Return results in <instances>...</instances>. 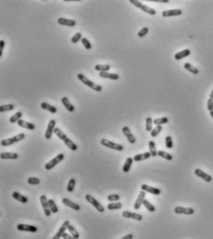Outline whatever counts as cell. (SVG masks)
Instances as JSON below:
<instances>
[{
    "mask_svg": "<svg viewBox=\"0 0 213 239\" xmlns=\"http://www.w3.org/2000/svg\"><path fill=\"white\" fill-rule=\"evenodd\" d=\"M174 212L176 214H185V215H193L195 210L192 208H184V207H175Z\"/></svg>",
    "mask_w": 213,
    "mask_h": 239,
    "instance_id": "8",
    "label": "cell"
},
{
    "mask_svg": "<svg viewBox=\"0 0 213 239\" xmlns=\"http://www.w3.org/2000/svg\"><path fill=\"white\" fill-rule=\"evenodd\" d=\"M184 67L185 70H187L188 72H190L191 73H193V74H197L199 72V70L196 67H194L192 64H190V63H185L184 65Z\"/></svg>",
    "mask_w": 213,
    "mask_h": 239,
    "instance_id": "31",
    "label": "cell"
},
{
    "mask_svg": "<svg viewBox=\"0 0 213 239\" xmlns=\"http://www.w3.org/2000/svg\"><path fill=\"white\" fill-rule=\"evenodd\" d=\"M130 3H132V5H134L135 7L139 8H141V7L143 6V4H142L140 1H138V0H130Z\"/></svg>",
    "mask_w": 213,
    "mask_h": 239,
    "instance_id": "49",
    "label": "cell"
},
{
    "mask_svg": "<svg viewBox=\"0 0 213 239\" xmlns=\"http://www.w3.org/2000/svg\"><path fill=\"white\" fill-rule=\"evenodd\" d=\"M62 203H63V204L66 205L67 207L70 208V209L74 210H81V207H80V205H78V204H76V203L72 202V200H70V199L66 198V197H64L63 199H62Z\"/></svg>",
    "mask_w": 213,
    "mask_h": 239,
    "instance_id": "17",
    "label": "cell"
},
{
    "mask_svg": "<svg viewBox=\"0 0 213 239\" xmlns=\"http://www.w3.org/2000/svg\"><path fill=\"white\" fill-rule=\"evenodd\" d=\"M152 1L157 3H169V0H152Z\"/></svg>",
    "mask_w": 213,
    "mask_h": 239,
    "instance_id": "54",
    "label": "cell"
},
{
    "mask_svg": "<svg viewBox=\"0 0 213 239\" xmlns=\"http://www.w3.org/2000/svg\"><path fill=\"white\" fill-rule=\"evenodd\" d=\"M158 157H161L163 158H165L167 159V160H171L172 159V156L171 154H169L165 151H162V150H160V151H158Z\"/></svg>",
    "mask_w": 213,
    "mask_h": 239,
    "instance_id": "38",
    "label": "cell"
},
{
    "mask_svg": "<svg viewBox=\"0 0 213 239\" xmlns=\"http://www.w3.org/2000/svg\"><path fill=\"white\" fill-rule=\"evenodd\" d=\"M182 11L181 10H164L161 15L164 17V18H167V17H171V16H180L182 15Z\"/></svg>",
    "mask_w": 213,
    "mask_h": 239,
    "instance_id": "18",
    "label": "cell"
},
{
    "mask_svg": "<svg viewBox=\"0 0 213 239\" xmlns=\"http://www.w3.org/2000/svg\"><path fill=\"white\" fill-rule=\"evenodd\" d=\"M61 102H62V104L64 105V107L68 109V111L73 112L74 110H75V108L73 107V105L70 102V100L68 99V97H66V96L62 97V98H61Z\"/></svg>",
    "mask_w": 213,
    "mask_h": 239,
    "instance_id": "21",
    "label": "cell"
},
{
    "mask_svg": "<svg viewBox=\"0 0 213 239\" xmlns=\"http://www.w3.org/2000/svg\"><path fill=\"white\" fill-rule=\"evenodd\" d=\"M81 41H82L83 46L85 47L87 50H89V49H91V48H92V45H91V43L89 42V40H87L86 38L83 37V39L81 40Z\"/></svg>",
    "mask_w": 213,
    "mask_h": 239,
    "instance_id": "45",
    "label": "cell"
},
{
    "mask_svg": "<svg viewBox=\"0 0 213 239\" xmlns=\"http://www.w3.org/2000/svg\"><path fill=\"white\" fill-rule=\"evenodd\" d=\"M208 109L210 112L213 110V99L212 98H210L208 100Z\"/></svg>",
    "mask_w": 213,
    "mask_h": 239,
    "instance_id": "50",
    "label": "cell"
},
{
    "mask_svg": "<svg viewBox=\"0 0 213 239\" xmlns=\"http://www.w3.org/2000/svg\"><path fill=\"white\" fill-rule=\"evenodd\" d=\"M48 203H49V208L52 213H57L59 211V208L56 205V202L53 199H48Z\"/></svg>",
    "mask_w": 213,
    "mask_h": 239,
    "instance_id": "35",
    "label": "cell"
},
{
    "mask_svg": "<svg viewBox=\"0 0 213 239\" xmlns=\"http://www.w3.org/2000/svg\"><path fill=\"white\" fill-rule=\"evenodd\" d=\"M190 54H191V51H190L189 49H184L183 51L176 53L175 56H174V59H175L176 60H181V59H184V57H188Z\"/></svg>",
    "mask_w": 213,
    "mask_h": 239,
    "instance_id": "22",
    "label": "cell"
},
{
    "mask_svg": "<svg viewBox=\"0 0 213 239\" xmlns=\"http://www.w3.org/2000/svg\"><path fill=\"white\" fill-rule=\"evenodd\" d=\"M83 39V36H82V33H75L73 36H72V42L73 43V44H76V43H78L80 40H82Z\"/></svg>",
    "mask_w": 213,
    "mask_h": 239,
    "instance_id": "46",
    "label": "cell"
},
{
    "mask_svg": "<svg viewBox=\"0 0 213 239\" xmlns=\"http://www.w3.org/2000/svg\"><path fill=\"white\" fill-rule=\"evenodd\" d=\"M77 78L83 83V85H85L86 86L92 88L93 90H95V91H96V92H101L102 89H103V87H102L101 85H96V83H95L94 82L90 81L89 79H88L87 77H85V76H84V75L82 74V73H78V74H77Z\"/></svg>",
    "mask_w": 213,
    "mask_h": 239,
    "instance_id": "1",
    "label": "cell"
},
{
    "mask_svg": "<svg viewBox=\"0 0 213 239\" xmlns=\"http://www.w3.org/2000/svg\"><path fill=\"white\" fill-rule=\"evenodd\" d=\"M122 130L123 135L127 137V140L129 141V143H130V144H134V143L136 142L135 137H134V135L132 134V132H131V130H130V128H129V127L124 126Z\"/></svg>",
    "mask_w": 213,
    "mask_h": 239,
    "instance_id": "11",
    "label": "cell"
},
{
    "mask_svg": "<svg viewBox=\"0 0 213 239\" xmlns=\"http://www.w3.org/2000/svg\"><path fill=\"white\" fill-rule=\"evenodd\" d=\"M57 23L59 25L68 26V27H73V26L76 25V21L74 20L66 19V18H59V19H57Z\"/></svg>",
    "mask_w": 213,
    "mask_h": 239,
    "instance_id": "13",
    "label": "cell"
},
{
    "mask_svg": "<svg viewBox=\"0 0 213 239\" xmlns=\"http://www.w3.org/2000/svg\"><path fill=\"white\" fill-rule=\"evenodd\" d=\"M17 229L19 231H23V232H31V233H36L37 232V227L33 226V225H29V224H23L20 223L17 225Z\"/></svg>",
    "mask_w": 213,
    "mask_h": 239,
    "instance_id": "7",
    "label": "cell"
},
{
    "mask_svg": "<svg viewBox=\"0 0 213 239\" xmlns=\"http://www.w3.org/2000/svg\"><path fill=\"white\" fill-rule=\"evenodd\" d=\"M150 157H152L150 152H145V153H143V154L135 155V156L132 158H134V161H141V160H145V159H148Z\"/></svg>",
    "mask_w": 213,
    "mask_h": 239,
    "instance_id": "24",
    "label": "cell"
},
{
    "mask_svg": "<svg viewBox=\"0 0 213 239\" xmlns=\"http://www.w3.org/2000/svg\"><path fill=\"white\" fill-rule=\"evenodd\" d=\"M100 144L102 145H104V147H106L114 149V150H118V151H122V150L124 149L123 145H122L121 144H116V143L111 142V141H109L108 139H105V138H102L100 140Z\"/></svg>",
    "mask_w": 213,
    "mask_h": 239,
    "instance_id": "3",
    "label": "cell"
},
{
    "mask_svg": "<svg viewBox=\"0 0 213 239\" xmlns=\"http://www.w3.org/2000/svg\"><path fill=\"white\" fill-rule=\"evenodd\" d=\"M210 98H212V99H213V89H212V91L210 92Z\"/></svg>",
    "mask_w": 213,
    "mask_h": 239,
    "instance_id": "55",
    "label": "cell"
},
{
    "mask_svg": "<svg viewBox=\"0 0 213 239\" xmlns=\"http://www.w3.org/2000/svg\"><path fill=\"white\" fill-rule=\"evenodd\" d=\"M24 138H25L24 134H19V135L11 137V138L3 139L1 141V145H3V147H8V145H11L13 144H16L17 142H20V141L23 140Z\"/></svg>",
    "mask_w": 213,
    "mask_h": 239,
    "instance_id": "2",
    "label": "cell"
},
{
    "mask_svg": "<svg viewBox=\"0 0 213 239\" xmlns=\"http://www.w3.org/2000/svg\"><path fill=\"white\" fill-rule=\"evenodd\" d=\"M64 157H65V156H64V154H62V153L59 154V155H57V156L56 158H54L53 159H51L50 161H48V162L46 163V166H45L46 170H47V171H50V170H52L53 168H54L55 166H57V165L59 164V163L60 161L63 160Z\"/></svg>",
    "mask_w": 213,
    "mask_h": 239,
    "instance_id": "4",
    "label": "cell"
},
{
    "mask_svg": "<svg viewBox=\"0 0 213 239\" xmlns=\"http://www.w3.org/2000/svg\"><path fill=\"white\" fill-rule=\"evenodd\" d=\"M122 216L124 218H127V219H134L136 221H142L143 220V216L141 214H138V213H132L131 211H123L122 212Z\"/></svg>",
    "mask_w": 213,
    "mask_h": 239,
    "instance_id": "14",
    "label": "cell"
},
{
    "mask_svg": "<svg viewBox=\"0 0 213 239\" xmlns=\"http://www.w3.org/2000/svg\"><path fill=\"white\" fill-rule=\"evenodd\" d=\"M18 157L19 156H18L17 153H8V152L1 153V158L2 159H17Z\"/></svg>",
    "mask_w": 213,
    "mask_h": 239,
    "instance_id": "28",
    "label": "cell"
},
{
    "mask_svg": "<svg viewBox=\"0 0 213 239\" xmlns=\"http://www.w3.org/2000/svg\"><path fill=\"white\" fill-rule=\"evenodd\" d=\"M148 147H149V152L151 154L152 157H157L158 156V151L156 148V144L154 141H149L148 142Z\"/></svg>",
    "mask_w": 213,
    "mask_h": 239,
    "instance_id": "27",
    "label": "cell"
},
{
    "mask_svg": "<svg viewBox=\"0 0 213 239\" xmlns=\"http://www.w3.org/2000/svg\"><path fill=\"white\" fill-rule=\"evenodd\" d=\"M153 122H154V124H156L157 126L158 125H161L162 126V124H166V123L169 122V119L167 117L158 118V119H155L154 121H153Z\"/></svg>",
    "mask_w": 213,
    "mask_h": 239,
    "instance_id": "30",
    "label": "cell"
},
{
    "mask_svg": "<svg viewBox=\"0 0 213 239\" xmlns=\"http://www.w3.org/2000/svg\"><path fill=\"white\" fill-rule=\"evenodd\" d=\"M62 238L63 239H76L75 237H73L70 234H68V233H64L63 236H62Z\"/></svg>",
    "mask_w": 213,
    "mask_h": 239,
    "instance_id": "51",
    "label": "cell"
},
{
    "mask_svg": "<svg viewBox=\"0 0 213 239\" xmlns=\"http://www.w3.org/2000/svg\"><path fill=\"white\" fill-rule=\"evenodd\" d=\"M4 47H5V41H4V40H1V41H0V56H2V54H3Z\"/></svg>",
    "mask_w": 213,
    "mask_h": 239,
    "instance_id": "52",
    "label": "cell"
},
{
    "mask_svg": "<svg viewBox=\"0 0 213 239\" xmlns=\"http://www.w3.org/2000/svg\"><path fill=\"white\" fill-rule=\"evenodd\" d=\"M119 198H121V196H119L117 194H113V195H109L108 197V200L110 201V202H117L118 200H119Z\"/></svg>",
    "mask_w": 213,
    "mask_h": 239,
    "instance_id": "47",
    "label": "cell"
},
{
    "mask_svg": "<svg viewBox=\"0 0 213 239\" xmlns=\"http://www.w3.org/2000/svg\"><path fill=\"white\" fill-rule=\"evenodd\" d=\"M55 126H56V121L55 120H50V122L47 125V129L46 130V134H45L46 139H50L51 138L53 132H54V131H55Z\"/></svg>",
    "mask_w": 213,
    "mask_h": 239,
    "instance_id": "9",
    "label": "cell"
},
{
    "mask_svg": "<svg viewBox=\"0 0 213 239\" xmlns=\"http://www.w3.org/2000/svg\"><path fill=\"white\" fill-rule=\"evenodd\" d=\"M17 123L20 127H23V128H24V129L31 130V131H33V130L35 129V125L33 124V123H31L29 122L23 121V120H20V121L18 122Z\"/></svg>",
    "mask_w": 213,
    "mask_h": 239,
    "instance_id": "19",
    "label": "cell"
},
{
    "mask_svg": "<svg viewBox=\"0 0 213 239\" xmlns=\"http://www.w3.org/2000/svg\"><path fill=\"white\" fill-rule=\"evenodd\" d=\"M143 205L145 207V209L147 210H149L150 212H154L155 210H156V208H155V206H153L151 203H149V201H147V200H144V202H143Z\"/></svg>",
    "mask_w": 213,
    "mask_h": 239,
    "instance_id": "39",
    "label": "cell"
},
{
    "mask_svg": "<svg viewBox=\"0 0 213 239\" xmlns=\"http://www.w3.org/2000/svg\"><path fill=\"white\" fill-rule=\"evenodd\" d=\"M40 202H41L42 204V207L44 209V212H45L46 216L49 217L51 215V210H50V208H49V203H48V199L46 198V197L45 195H42L41 197H40Z\"/></svg>",
    "mask_w": 213,
    "mask_h": 239,
    "instance_id": "6",
    "label": "cell"
},
{
    "mask_svg": "<svg viewBox=\"0 0 213 239\" xmlns=\"http://www.w3.org/2000/svg\"><path fill=\"white\" fill-rule=\"evenodd\" d=\"M195 174H196L197 176H198L199 178H201L204 181H206V182H208V183H210V182H211V181H212V177L210 174H208V173H206V172H204L200 169H196V170H195Z\"/></svg>",
    "mask_w": 213,
    "mask_h": 239,
    "instance_id": "12",
    "label": "cell"
},
{
    "mask_svg": "<svg viewBox=\"0 0 213 239\" xmlns=\"http://www.w3.org/2000/svg\"><path fill=\"white\" fill-rule=\"evenodd\" d=\"M99 77L117 81V80L119 79V75L118 73H109V72H99Z\"/></svg>",
    "mask_w": 213,
    "mask_h": 239,
    "instance_id": "16",
    "label": "cell"
},
{
    "mask_svg": "<svg viewBox=\"0 0 213 239\" xmlns=\"http://www.w3.org/2000/svg\"><path fill=\"white\" fill-rule=\"evenodd\" d=\"M21 117H23V113H21L20 111H18L16 112L13 116L10 117V122L11 123H15V122H18L20 121V120H21Z\"/></svg>",
    "mask_w": 213,
    "mask_h": 239,
    "instance_id": "32",
    "label": "cell"
},
{
    "mask_svg": "<svg viewBox=\"0 0 213 239\" xmlns=\"http://www.w3.org/2000/svg\"><path fill=\"white\" fill-rule=\"evenodd\" d=\"M41 108L43 109H45V110H47V111H49L50 113H56L57 111V108L56 107H54V106H51V105H49L48 103H46V102H43L42 104H41Z\"/></svg>",
    "mask_w": 213,
    "mask_h": 239,
    "instance_id": "25",
    "label": "cell"
},
{
    "mask_svg": "<svg viewBox=\"0 0 213 239\" xmlns=\"http://www.w3.org/2000/svg\"><path fill=\"white\" fill-rule=\"evenodd\" d=\"M12 197L16 199V200L20 201L21 203H27L29 201L28 197H26L25 196H23L21 194H20L19 192H14L12 194Z\"/></svg>",
    "mask_w": 213,
    "mask_h": 239,
    "instance_id": "23",
    "label": "cell"
},
{
    "mask_svg": "<svg viewBox=\"0 0 213 239\" xmlns=\"http://www.w3.org/2000/svg\"><path fill=\"white\" fill-rule=\"evenodd\" d=\"M148 31H149V29H148L147 27H144L143 29L139 31V33H138V36H139V37H144V36H145V35L147 34Z\"/></svg>",
    "mask_w": 213,
    "mask_h": 239,
    "instance_id": "48",
    "label": "cell"
},
{
    "mask_svg": "<svg viewBox=\"0 0 213 239\" xmlns=\"http://www.w3.org/2000/svg\"><path fill=\"white\" fill-rule=\"evenodd\" d=\"M68 230H69V232H70V234H72V236H73V237H75L76 239H78L79 237H80V234H79V233L76 231V230H75V228L72 226V225H69V227H68Z\"/></svg>",
    "mask_w": 213,
    "mask_h": 239,
    "instance_id": "40",
    "label": "cell"
},
{
    "mask_svg": "<svg viewBox=\"0 0 213 239\" xmlns=\"http://www.w3.org/2000/svg\"><path fill=\"white\" fill-rule=\"evenodd\" d=\"M85 199H86V200H87L88 202L90 203L91 205L94 206L99 212H104V210H105L104 207L102 206V205L100 204V203H99L98 201H97L96 199L94 197H93V196H91V195H86V196H85Z\"/></svg>",
    "mask_w": 213,
    "mask_h": 239,
    "instance_id": "5",
    "label": "cell"
},
{
    "mask_svg": "<svg viewBox=\"0 0 213 239\" xmlns=\"http://www.w3.org/2000/svg\"><path fill=\"white\" fill-rule=\"evenodd\" d=\"M145 192L142 190V191L140 192V194H139L138 197H137V199H136L135 203H134V210H139L140 209L141 205L143 204V202L145 200Z\"/></svg>",
    "mask_w": 213,
    "mask_h": 239,
    "instance_id": "20",
    "label": "cell"
},
{
    "mask_svg": "<svg viewBox=\"0 0 213 239\" xmlns=\"http://www.w3.org/2000/svg\"><path fill=\"white\" fill-rule=\"evenodd\" d=\"M165 145H166V147L167 148H172V147H173V142H172V139H171V136L170 135H168L166 136V138H165Z\"/></svg>",
    "mask_w": 213,
    "mask_h": 239,
    "instance_id": "43",
    "label": "cell"
},
{
    "mask_svg": "<svg viewBox=\"0 0 213 239\" xmlns=\"http://www.w3.org/2000/svg\"><path fill=\"white\" fill-rule=\"evenodd\" d=\"M95 70H97V72H109V70H110V66L109 64H105V65L98 64V65H96L95 66Z\"/></svg>",
    "mask_w": 213,
    "mask_h": 239,
    "instance_id": "29",
    "label": "cell"
},
{
    "mask_svg": "<svg viewBox=\"0 0 213 239\" xmlns=\"http://www.w3.org/2000/svg\"><path fill=\"white\" fill-rule=\"evenodd\" d=\"M153 120L151 117H147L145 120V130L147 132H151L153 130L152 125H153Z\"/></svg>",
    "mask_w": 213,
    "mask_h": 239,
    "instance_id": "34",
    "label": "cell"
},
{
    "mask_svg": "<svg viewBox=\"0 0 213 239\" xmlns=\"http://www.w3.org/2000/svg\"><path fill=\"white\" fill-rule=\"evenodd\" d=\"M122 203H119V202H117V203H109V204L106 206L109 210H119V209H122Z\"/></svg>",
    "mask_w": 213,
    "mask_h": 239,
    "instance_id": "33",
    "label": "cell"
},
{
    "mask_svg": "<svg viewBox=\"0 0 213 239\" xmlns=\"http://www.w3.org/2000/svg\"><path fill=\"white\" fill-rule=\"evenodd\" d=\"M132 161H134V158H127V159L125 160V163H124V165H123V167H122V171H123V172H125V173H127V172L130 171L131 166H132Z\"/></svg>",
    "mask_w": 213,
    "mask_h": 239,
    "instance_id": "26",
    "label": "cell"
},
{
    "mask_svg": "<svg viewBox=\"0 0 213 239\" xmlns=\"http://www.w3.org/2000/svg\"><path fill=\"white\" fill-rule=\"evenodd\" d=\"M132 238H134V236H132V234H127V236H125L121 239H132Z\"/></svg>",
    "mask_w": 213,
    "mask_h": 239,
    "instance_id": "53",
    "label": "cell"
},
{
    "mask_svg": "<svg viewBox=\"0 0 213 239\" xmlns=\"http://www.w3.org/2000/svg\"><path fill=\"white\" fill-rule=\"evenodd\" d=\"M141 188H142V190H143V191L148 192V193L153 194V195H156V196H158V195H159V194L161 193L160 189L155 188V187H152V186H149V185H147V184H142L141 185Z\"/></svg>",
    "mask_w": 213,
    "mask_h": 239,
    "instance_id": "15",
    "label": "cell"
},
{
    "mask_svg": "<svg viewBox=\"0 0 213 239\" xmlns=\"http://www.w3.org/2000/svg\"><path fill=\"white\" fill-rule=\"evenodd\" d=\"M141 10H143L144 12H145V13H148V14H150V15H156V10H154V8H149L148 6H145V5H143L141 7Z\"/></svg>",
    "mask_w": 213,
    "mask_h": 239,
    "instance_id": "36",
    "label": "cell"
},
{
    "mask_svg": "<svg viewBox=\"0 0 213 239\" xmlns=\"http://www.w3.org/2000/svg\"><path fill=\"white\" fill-rule=\"evenodd\" d=\"M75 184H76V181H75V179L72 178L68 183V187H67L68 192H72L73 191V189L75 187Z\"/></svg>",
    "mask_w": 213,
    "mask_h": 239,
    "instance_id": "42",
    "label": "cell"
},
{
    "mask_svg": "<svg viewBox=\"0 0 213 239\" xmlns=\"http://www.w3.org/2000/svg\"><path fill=\"white\" fill-rule=\"evenodd\" d=\"M69 225H70V222H69V221H65V222L63 223V224H62L61 226H60V228L59 229V231H57V233L55 234L54 236H53L52 239H60V238L62 237V236H63V234L66 232V230L68 229Z\"/></svg>",
    "mask_w": 213,
    "mask_h": 239,
    "instance_id": "10",
    "label": "cell"
},
{
    "mask_svg": "<svg viewBox=\"0 0 213 239\" xmlns=\"http://www.w3.org/2000/svg\"><path fill=\"white\" fill-rule=\"evenodd\" d=\"M27 181H28V184L32 185H37L40 184V180L36 178V177H29Z\"/></svg>",
    "mask_w": 213,
    "mask_h": 239,
    "instance_id": "44",
    "label": "cell"
},
{
    "mask_svg": "<svg viewBox=\"0 0 213 239\" xmlns=\"http://www.w3.org/2000/svg\"><path fill=\"white\" fill-rule=\"evenodd\" d=\"M13 109H14V105H12V104H7V105L0 106V112L10 111V110H13Z\"/></svg>",
    "mask_w": 213,
    "mask_h": 239,
    "instance_id": "37",
    "label": "cell"
},
{
    "mask_svg": "<svg viewBox=\"0 0 213 239\" xmlns=\"http://www.w3.org/2000/svg\"><path fill=\"white\" fill-rule=\"evenodd\" d=\"M161 130H162V126L161 125H158L156 128H154V129L150 132V134H151V136L152 137H157L158 135V134L159 132H161Z\"/></svg>",
    "mask_w": 213,
    "mask_h": 239,
    "instance_id": "41",
    "label": "cell"
},
{
    "mask_svg": "<svg viewBox=\"0 0 213 239\" xmlns=\"http://www.w3.org/2000/svg\"><path fill=\"white\" fill-rule=\"evenodd\" d=\"M210 116H211V118L213 119V110H212V111H210Z\"/></svg>",
    "mask_w": 213,
    "mask_h": 239,
    "instance_id": "56",
    "label": "cell"
}]
</instances>
